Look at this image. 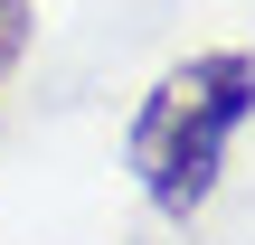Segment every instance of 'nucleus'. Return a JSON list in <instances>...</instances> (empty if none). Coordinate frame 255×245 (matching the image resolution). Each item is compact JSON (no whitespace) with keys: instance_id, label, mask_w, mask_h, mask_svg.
Here are the masks:
<instances>
[{"instance_id":"obj_1","label":"nucleus","mask_w":255,"mask_h":245,"mask_svg":"<svg viewBox=\"0 0 255 245\" xmlns=\"http://www.w3.org/2000/svg\"><path fill=\"white\" fill-rule=\"evenodd\" d=\"M255 123V57L246 47H208L189 66H170L142 113H132V179L161 217H199L218 198L227 142Z\"/></svg>"},{"instance_id":"obj_2","label":"nucleus","mask_w":255,"mask_h":245,"mask_svg":"<svg viewBox=\"0 0 255 245\" xmlns=\"http://www.w3.org/2000/svg\"><path fill=\"white\" fill-rule=\"evenodd\" d=\"M19 47H28V0H0V76L19 66Z\"/></svg>"}]
</instances>
